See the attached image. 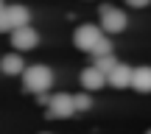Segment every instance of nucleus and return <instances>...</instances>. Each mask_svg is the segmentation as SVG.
<instances>
[{
	"label": "nucleus",
	"mask_w": 151,
	"mask_h": 134,
	"mask_svg": "<svg viewBox=\"0 0 151 134\" xmlns=\"http://www.w3.org/2000/svg\"><path fill=\"white\" fill-rule=\"evenodd\" d=\"M106 53H112V42H109V39L104 37L101 42L95 45V50H92V56H106Z\"/></svg>",
	"instance_id": "ddd939ff"
},
{
	"label": "nucleus",
	"mask_w": 151,
	"mask_h": 134,
	"mask_svg": "<svg viewBox=\"0 0 151 134\" xmlns=\"http://www.w3.org/2000/svg\"><path fill=\"white\" fill-rule=\"evenodd\" d=\"M104 28H98V25H90V22H84V25H78L76 28V34H73V45L78 50H87V53H92L95 50V45L104 39Z\"/></svg>",
	"instance_id": "7ed1b4c3"
},
{
	"label": "nucleus",
	"mask_w": 151,
	"mask_h": 134,
	"mask_svg": "<svg viewBox=\"0 0 151 134\" xmlns=\"http://www.w3.org/2000/svg\"><path fill=\"white\" fill-rule=\"evenodd\" d=\"M11 45H14L17 50H34L39 45V34H37V28H31V25H22V28H17V31H11Z\"/></svg>",
	"instance_id": "423d86ee"
},
{
	"label": "nucleus",
	"mask_w": 151,
	"mask_h": 134,
	"mask_svg": "<svg viewBox=\"0 0 151 134\" xmlns=\"http://www.w3.org/2000/svg\"><path fill=\"white\" fill-rule=\"evenodd\" d=\"M132 90H134V92H143V95H148V92H151V67H148V64H143V67H134Z\"/></svg>",
	"instance_id": "1a4fd4ad"
},
{
	"label": "nucleus",
	"mask_w": 151,
	"mask_h": 134,
	"mask_svg": "<svg viewBox=\"0 0 151 134\" xmlns=\"http://www.w3.org/2000/svg\"><path fill=\"white\" fill-rule=\"evenodd\" d=\"M50 84H53V73H50L48 64H31V67H25V73H22V90H25V92L42 95V92L50 90Z\"/></svg>",
	"instance_id": "f257e3e1"
},
{
	"label": "nucleus",
	"mask_w": 151,
	"mask_h": 134,
	"mask_svg": "<svg viewBox=\"0 0 151 134\" xmlns=\"http://www.w3.org/2000/svg\"><path fill=\"white\" fill-rule=\"evenodd\" d=\"M146 134H151V129H148V131H146Z\"/></svg>",
	"instance_id": "dca6fc26"
},
{
	"label": "nucleus",
	"mask_w": 151,
	"mask_h": 134,
	"mask_svg": "<svg viewBox=\"0 0 151 134\" xmlns=\"http://www.w3.org/2000/svg\"><path fill=\"white\" fill-rule=\"evenodd\" d=\"M104 84H109V78H106V73H104V70H98L95 64L81 70V87H84L87 92H95V90H101Z\"/></svg>",
	"instance_id": "0eeeda50"
},
{
	"label": "nucleus",
	"mask_w": 151,
	"mask_h": 134,
	"mask_svg": "<svg viewBox=\"0 0 151 134\" xmlns=\"http://www.w3.org/2000/svg\"><path fill=\"white\" fill-rule=\"evenodd\" d=\"M106 78H109V84H112L115 90H126V87H132V78H134V67H129V64H118L112 73L106 75Z\"/></svg>",
	"instance_id": "6e6552de"
},
{
	"label": "nucleus",
	"mask_w": 151,
	"mask_h": 134,
	"mask_svg": "<svg viewBox=\"0 0 151 134\" xmlns=\"http://www.w3.org/2000/svg\"><path fill=\"white\" fill-rule=\"evenodd\" d=\"M126 3H129V6H134V9H143V6H148L151 0H126Z\"/></svg>",
	"instance_id": "4468645a"
},
{
	"label": "nucleus",
	"mask_w": 151,
	"mask_h": 134,
	"mask_svg": "<svg viewBox=\"0 0 151 134\" xmlns=\"http://www.w3.org/2000/svg\"><path fill=\"white\" fill-rule=\"evenodd\" d=\"M118 64H120V62L115 59L112 53H106V56H95V67H98V70H104V73H106V75L112 73V70L118 67Z\"/></svg>",
	"instance_id": "9b49d317"
},
{
	"label": "nucleus",
	"mask_w": 151,
	"mask_h": 134,
	"mask_svg": "<svg viewBox=\"0 0 151 134\" xmlns=\"http://www.w3.org/2000/svg\"><path fill=\"white\" fill-rule=\"evenodd\" d=\"M73 98H76V112H87V109H92L90 92H78V95H73Z\"/></svg>",
	"instance_id": "f8f14e48"
},
{
	"label": "nucleus",
	"mask_w": 151,
	"mask_h": 134,
	"mask_svg": "<svg viewBox=\"0 0 151 134\" xmlns=\"http://www.w3.org/2000/svg\"><path fill=\"white\" fill-rule=\"evenodd\" d=\"M129 25V17L115 6H101V28L104 34H123Z\"/></svg>",
	"instance_id": "39448f33"
},
{
	"label": "nucleus",
	"mask_w": 151,
	"mask_h": 134,
	"mask_svg": "<svg viewBox=\"0 0 151 134\" xmlns=\"http://www.w3.org/2000/svg\"><path fill=\"white\" fill-rule=\"evenodd\" d=\"M0 70H3L6 75H22L25 73V62H22L20 53H6L3 59H0Z\"/></svg>",
	"instance_id": "9d476101"
},
{
	"label": "nucleus",
	"mask_w": 151,
	"mask_h": 134,
	"mask_svg": "<svg viewBox=\"0 0 151 134\" xmlns=\"http://www.w3.org/2000/svg\"><path fill=\"white\" fill-rule=\"evenodd\" d=\"M76 115V98L67 95V92H56L50 95V103H48V118L53 120H67Z\"/></svg>",
	"instance_id": "20e7f679"
},
{
	"label": "nucleus",
	"mask_w": 151,
	"mask_h": 134,
	"mask_svg": "<svg viewBox=\"0 0 151 134\" xmlns=\"http://www.w3.org/2000/svg\"><path fill=\"white\" fill-rule=\"evenodd\" d=\"M3 9H6V3H3V0H0V11H3Z\"/></svg>",
	"instance_id": "2eb2a0df"
},
{
	"label": "nucleus",
	"mask_w": 151,
	"mask_h": 134,
	"mask_svg": "<svg viewBox=\"0 0 151 134\" xmlns=\"http://www.w3.org/2000/svg\"><path fill=\"white\" fill-rule=\"evenodd\" d=\"M28 22H31V11L25 6H20V3H11V6H6L0 11V34H11L17 28L28 25Z\"/></svg>",
	"instance_id": "f03ea898"
}]
</instances>
